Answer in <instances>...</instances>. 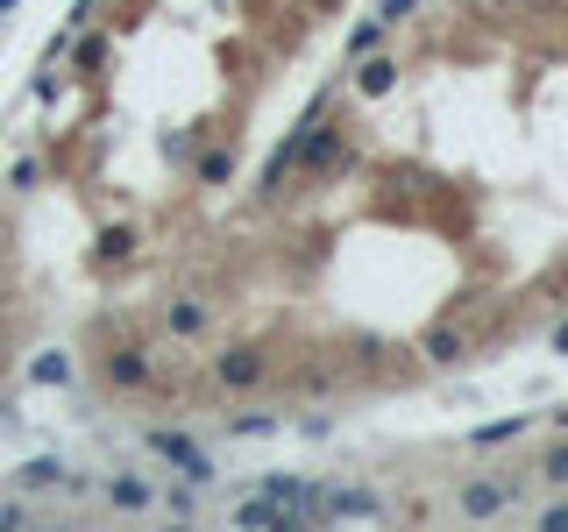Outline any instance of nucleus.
Here are the masks:
<instances>
[{
	"instance_id": "obj_1",
	"label": "nucleus",
	"mask_w": 568,
	"mask_h": 532,
	"mask_svg": "<svg viewBox=\"0 0 568 532\" xmlns=\"http://www.w3.org/2000/svg\"><path fill=\"white\" fill-rule=\"evenodd\" d=\"M149 454H157V462H171L178 476L192 483V490H200V483H214V454L200 448V440H185V433H171V426H157V433H149Z\"/></svg>"
},
{
	"instance_id": "obj_2",
	"label": "nucleus",
	"mask_w": 568,
	"mask_h": 532,
	"mask_svg": "<svg viewBox=\"0 0 568 532\" xmlns=\"http://www.w3.org/2000/svg\"><path fill=\"white\" fill-rule=\"evenodd\" d=\"M235 525H249V532H284V525H298L292 511L277 505V497H263V490H249L242 505H235Z\"/></svg>"
},
{
	"instance_id": "obj_3",
	"label": "nucleus",
	"mask_w": 568,
	"mask_h": 532,
	"mask_svg": "<svg viewBox=\"0 0 568 532\" xmlns=\"http://www.w3.org/2000/svg\"><path fill=\"white\" fill-rule=\"evenodd\" d=\"M384 497L377 490H320V519H377Z\"/></svg>"
},
{
	"instance_id": "obj_4",
	"label": "nucleus",
	"mask_w": 568,
	"mask_h": 532,
	"mask_svg": "<svg viewBox=\"0 0 568 532\" xmlns=\"http://www.w3.org/2000/svg\"><path fill=\"white\" fill-rule=\"evenodd\" d=\"M462 519H498V511H512V490L504 483H462Z\"/></svg>"
},
{
	"instance_id": "obj_5",
	"label": "nucleus",
	"mask_w": 568,
	"mask_h": 532,
	"mask_svg": "<svg viewBox=\"0 0 568 532\" xmlns=\"http://www.w3.org/2000/svg\"><path fill=\"white\" fill-rule=\"evenodd\" d=\"M214 376H220L228 390H249V384L263 376V355H257V348H228V355H214Z\"/></svg>"
},
{
	"instance_id": "obj_6",
	"label": "nucleus",
	"mask_w": 568,
	"mask_h": 532,
	"mask_svg": "<svg viewBox=\"0 0 568 532\" xmlns=\"http://www.w3.org/2000/svg\"><path fill=\"white\" fill-rule=\"evenodd\" d=\"M163 327H171L178 341H200V333H206V298H171V313H163Z\"/></svg>"
},
{
	"instance_id": "obj_7",
	"label": "nucleus",
	"mask_w": 568,
	"mask_h": 532,
	"mask_svg": "<svg viewBox=\"0 0 568 532\" xmlns=\"http://www.w3.org/2000/svg\"><path fill=\"white\" fill-rule=\"evenodd\" d=\"M107 376H114L122 390H143V384H149V355H143V348H114V355H107Z\"/></svg>"
},
{
	"instance_id": "obj_8",
	"label": "nucleus",
	"mask_w": 568,
	"mask_h": 532,
	"mask_svg": "<svg viewBox=\"0 0 568 532\" xmlns=\"http://www.w3.org/2000/svg\"><path fill=\"white\" fill-rule=\"evenodd\" d=\"M391 86H398V65H391V57H363V71H355V93H363V100H384Z\"/></svg>"
},
{
	"instance_id": "obj_9",
	"label": "nucleus",
	"mask_w": 568,
	"mask_h": 532,
	"mask_svg": "<svg viewBox=\"0 0 568 532\" xmlns=\"http://www.w3.org/2000/svg\"><path fill=\"white\" fill-rule=\"evenodd\" d=\"M107 505H122V511H149V505H157V483H143V476H114V483H107Z\"/></svg>"
},
{
	"instance_id": "obj_10",
	"label": "nucleus",
	"mask_w": 568,
	"mask_h": 532,
	"mask_svg": "<svg viewBox=\"0 0 568 532\" xmlns=\"http://www.w3.org/2000/svg\"><path fill=\"white\" fill-rule=\"evenodd\" d=\"M65 483H71V476H65V462H50V454L22 468V490H65Z\"/></svg>"
},
{
	"instance_id": "obj_11",
	"label": "nucleus",
	"mask_w": 568,
	"mask_h": 532,
	"mask_svg": "<svg viewBox=\"0 0 568 532\" xmlns=\"http://www.w3.org/2000/svg\"><path fill=\"white\" fill-rule=\"evenodd\" d=\"M235 178V149H206L200 157V185H228Z\"/></svg>"
},
{
	"instance_id": "obj_12",
	"label": "nucleus",
	"mask_w": 568,
	"mask_h": 532,
	"mask_svg": "<svg viewBox=\"0 0 568 532\" xmlns=\"http://www.w3.org/2000/svg\"><path fill=\"white\" fill-rule=\"evenodd\" d=\"M519 433H526V419L512 412V419H490V426H476L469 440H476V448H498V440H519Z\"/></svg>"
},
{
	"instance_id": "obj_13",
	"label": "nucleus",
	"mask_w": 568,
	"mask_h": 532,
	"mask_svg": "<svg viewBox=\"0 0 568 532\" xmlns=\"http://www.w3.org/2000/svg\"><path fill=\"white\" fill-rule=\"evenodd\" d=\"M128 249H136V235H128V227H107V235H100V249H93V256H100V263H122Z\"/></svg>"
},
{
	"instance_id": "obj_14",
	"label": "nucleus",
	"mask_w": 568,
	"mask_h": 532,
	"mask_svg": "<svg viewBox=\"0 0 568 532\" xmlns=\"http://www.w3.org/2000/svg\"><path fill=\"white\" fill-rule=\"evenodd\" d=\"M36 384H71V355H36Z\"/></svg>"
},
{
	"instance_id": "obj_15",
	"label": "nucleus",
	"mask_w": 568,
	"mask_h": 532,
	"mask_svg": "<svg viewBox=\"0 0 568 532\" xmlns=\"http://www.w3.org/2000/svg\"><path fill=\"white\" fill-rule=\"evenodd\" d=\"M427 355H433V362H455V355H462V333H447V327H441V333L427 341Z\"/></svg>"
},
{
	"instance_id": "obj_16",
	"label": "nucleus",
	"mask_w": 568,
	"mask_h": 532,
	"mask_svg": "<svg viewBox=\"0 0 568 532\" xmlns=\"http://www.w3.org/2000/svg\"><path fill=\"white\" fill-rule=\"evenodd\" d=\"M377 36H384V22H363V29L349 36V57H370V50H377Z\"/></svg>"
},
{
	"instance_id": "obj_17",
	"label": "nucleus",
	"mask_w": 568,
	"mask_h": 532,
	"mask_svg": "<svg viewBox=\"0 0 568 532\" xmlns=\"http://www.w3.org/2000/svg\"><path fill=\"white\" fill-rule=\"evenodd\" d=\"M412 8H420V0H384V8H377V22H384V29H391V22H406V14H412Z\"/></svg>"
},
{
	"instance_id": "obj_18",
	"label": "nucleus",
	"mask_w": 568,
	"mask_h": 532,
	"mask_svg": "<svg viewBox=\"0 0 568 532\" xmlns=\"http://www.w3.org/2000/svg\"><path fill=\"white\" fill-rule=\"evenodd\" d=\"M547 483H568V440H561L555 454H547Z\"/></svg>"
},
{
	"instance_id": "obj_19",
	"label": "nucleus",
	"mask_w": 568,
	"mask_h": 532,
	"mask_svg": "<svg viewBox=\"0 0 568 532\" xmlns=\"http://www.w3.org/2000/svg\"><path fill=\"white\" fill-rule=\"evenodd\" d=\"M541 525H547V532H568V505H555V511H547Z\"/></svg>"
},
{
	"instance_id": "obj_20",
	"label": "nucleus",
	"mask_w": 568,
	"mask_h": 532,
	"mask_svg": "<svg viewBox=\"0 0 568 532\" xmlns=\"http://www.w3.org/2000/svg\"><path fill=\"white\" fill-rule=\"evenodd\" d=\"M555 348H561V355H568V319H561V333H555Z\"/></svg>"
},
{
	"instance_id": "obj_21",
	"label": "nucleus",
	"mask_w": 568,
	"mask_h": 532,
	"mask_svg": "<svg viewBox=\"0 0 568 532\" xmlns=\"http://www.w3.org/2000/svg\"><path fill=\"white\" fill-rule=\"evenodd\" d=\"M555 426H561V433H568V412H555Z\"/></svg>"
}]
</instances>
